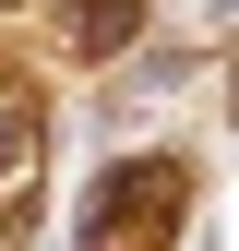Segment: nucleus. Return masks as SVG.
<instances>
[{"label": "nucleus", "mask_w": 239, "mask_h": 251, "mask_svg": "<svg viewBox=\"0 0 239 251\" xmlns=\"http://www.w3.org/2000/svg\"><path fill=\"white\" fill-rule=\"evenodd\" d=\"M120 179H132V215L96 203V251H156L167 215H179V168H120Z\"/></svg>", "instance_id": "nucleus-1"}]
</instances>
